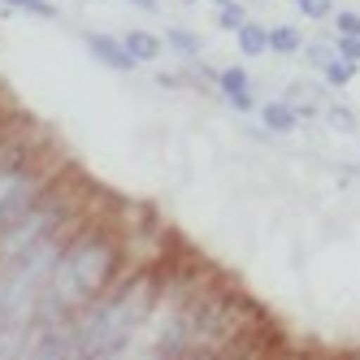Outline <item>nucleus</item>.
Wrapping results in <instances>:
<instances>
[{
	"mask_svg": "<svg viewBox=\"0 0 360 360\" xmlns=\"http://www.w3.org/2000/svg\"><path fill=\"white\" fill-rule=\"evenodd\" d=\"M122 239L113 221H100V217H87L79 226V235H74L61 252V261L48 278V287L35 304L31 321H65V317H79L83 308L117 282V269H122Z\"/></svg>",
	"mask_w": 360,
	"mask_h": 360,
	"instance_id": "obj_1",
	"label": "nucleus"
},
{
	"mask_svg": "<svg viewBox=\"0 0 360 360\" xmlns=\"http://www.w3.org/2000/svg\"><path fill=\"white\" fill-rule=\"evenodd\" d=\"M165 295V278L157 269H135L100 291L74 317V360H117L126 356L148 326L152 308Z\"/></svg>",
	"mask_w": 360,
	"mask_h": 360,
	"instance_id": "obj_2",
	"label": "nucleus"
},
{
	"mask_svg": "<svg viewBox=\"0 0 360 360\" xmlns=\"http://www.w3.org/2000/svg\"><path fill=\"white\" fill-rule=\"evenodd\" d=\"M31 343L18 360H74V317L65 321H31Z\"/></svg>",
	"mask_w": 360,
	"mask_h": 360,
	"instance_id": "obj_3",
	"label": "nucleus"
},
{
	"mask_svg": "<svg viewBox=\"0 0 360 360\" xmlns=\"http://www.w3.org/2000/svg\"><path fill=\"white\" fill-rule=\"evenodd\" d=\"M83 48L100 65H109L113 74H135L139 70V61L131 57V48H126L117 35H109V31H83Z\"/></svg>",
	"mask_w": 360,
	"mask_h": 360,
	"instance_id": "obj_4",
	"label": "nucleus"
},
{
	"mask_svg": "<svg viewBox=\"0 0 360 360\" xmlns=\"http://www.w3.org/2000/svg\"><path fill=\"white\" fill-rule=\"evenodd\" d=\"M213 83H217V91H221L239 113H252V105H256V100H252V74H248L243 65H226V70H217Z\"/></svg>",
	"mask_w": 360,
	"mask_h": 360,
	"instance_id": "obj_5",
	"label": "nucleus"
},
{
	"mask_svg": "<svg viewBox=\"0 0 360 360\" xmlns=\"http://www.w3.org/2000/svg\"><path fill=\"white\" fill-rule=\"evenodd\" d=\"M122 44L131 48V57H135L139 65H152V61L165 57V35H152V31H126Z\"/></svg>",
	"mask_w": 360,
	"mask_h": 360,
	"instance_id": "obj_6",
	"label": "nucleus"
},
{
	"mask_svg": "<svg viewBox=\"0 0 360 360\" xmlns=\"http://www.w3.org/2000/svg\"><path fill=\"white\" fill-rule=\"evenodd\" d=\"M261 122L274 135H291L300 126V109L291 105V100H269V105H261Z\"/></svg>",
	"mask_w": 360,
	"mask_h": 360,
	"instance_id": "obj_7",
	"label": "nucleus"
},
{
	"mask_svg": "<svg viewBox=\"0 0 360 360\" xmlns=\"http://www.w3.org/2000/svg\"><path fill=\"white\" fill-rule=\"evenodd\" d=\"M165 53H174L178 61H195L204 53V39L195 31H187V27H169L165 31Z\"/></svg>",
	"mask_w": 360,
	"mask_h": 360,
	"instance_id": "obj_8",
	"label": "nucleus"
},
{
	"mask_svg": "<svg viewBox=\"0 0 360 360\" xmlns=\"http://www.w3.org/2000/svg\"><path fill=\"white\" fill-rule=\"evenodd\" d=\"M235 39H239V53L243 57H269V27H261V22H243V27L235 31Z\"/></svg>",
	"mask_w": 360,
	"mask_h": 360,
	"instance_id": "obj_9",
	"label": "nucleus"
},
{
	"mask_svg": "<svg viewBox=\"0 0 360 360\" xmlns=\"http://www.w3.org/2000/svg\"><path fill=\"white\" fill-rule=\"evenodd\" d=\"M269 53L274 57H295V53H304V35L295 27H287V22H278V27H269Z\"/></svg>",
	"mask_w": 360,
	"mask_h": 360,
	"instance_id": "obj_10",
	"label": "nucleus"
},
{
	"mask_svg": "<svg viewBox=\"0 0 360 360\" xmlns=\"http://www.w3.org/2000/svg\"><path fill=\"white\" fill-rule=\"evenodd\" d=\"M0 5H5L9 13H13V9H27V13H35V18H44V22H57V18H61V9L53 5V0H0Z\"/></svg>",
	"mask_w": 360,
	"mask_h": 360,
	"instance_id": "obj_11",
	"label": "nucleus"
},
{
	"mask_svg": "<svg viewBox=\"0 0 360 360\" xmlns=\"http://www.w3.org/2000/svg\"><path fill=\"white\" fill-rule=\"evenodd\" d=\"M317 70H321V79H326L330 87H347V83H352V74H356V70H352L347 61H339L334 53H330V57H326V61H321Z\"/></svg>",
	"mask_w": 360,
	"mask_h": 360,
	"instance_id": "obj_12",
	"label": "nucleus"
},
{
	"mask_svg": "<svg viewBox=\"0 0 360 360\" xmlns=\"http://www.w3.org/2000/svg\"><path fill=\"white\" fill-rule=\"evenodd\" d=\"M321 117H326L339 135H356V113H352V109H343V105H326Z\"/></svg>",
	"mask_w": 360,
	"mask_h": 360,
	"instance_id": "obj_13",
	"label": "nucleus"
},
{
	"mask_svg": "<svg viewBox=\"0 0 360 360\" xmlns=\"http://www.w3.org/2000/svg\"><path fill=\"white\" fill-rule=\"evenodd\" d=\"M248 22V9L239 0H230V5H217V31H239Z\"/></svg>",
	"mask_w": 360,
	"mask_h": 360,
	"instance_id": "obj_14",
	"label": "nucleus"
},
{
	"mask_svg": "<svg viewBox=\"0 0 360 360\" xmlns=\"http://www.w3.org/2000/svg\"><path fill=\"white\" fill-rule=\"evenodd\" d=\"M295 9L308 22H326V18H334V0H295Z\"/></svg>",
	"mask_w": 360,
	"mask_h": 360,
	"instance_id": "obj_15",
	"label": "nucleus"
},
{
	"mask_svg": "<svg viewBox=\"0 0 360 360\" xmlns=\"http://www.w3.org/2000/svg\"><path fill=\"white\" fill-rule=\"evenodd\" d=\"M334 48H339V53H334L339 61H347L352 70L360 65V35H339V44H334Z\"/></svg>",
	"mask_w": 360,
	"mask_h": 360,
	"instance_id": "obj_16",
	"label": "nucleus"
},
{
	"mask_svg": "<svg viewBox=\"0 0 360 360\" xmlns=\"http://www.w3.org/2000/svg\"><path fill=\"white\" fill-rule=\"evenodd\" d=\"M334 31L339 35H360V13L356 9H334Z\"/></svg>",
	"mask_w": 360,
	"mask_h": 360,
	"instance_id": "obj_17",
	"label": "nucleus"
},
{
	"mask_svg": "<svg viewBox=\"0 0 360 360\" xmlns=\"http://www.w3.org/2000/svg\"><path fill=\"white\" fill-rule=\"evenodd\" d=\"M131 5H139V9H148V13H161V0H131Z\"/></svg>",
	"mask_w": 360,
	"mask_h": 360,
	"instance_id": "obj_18",
	"label": "nucleus"
},
{
	"mask_svg": "<svg viewBox=\"0 0 360 360\" xmlns=\"http://www.w3.org/2000/svg\"><path fill=\"white\" fill-rule=\"evenodd\" d=\"M209 5H230V0H209Z\"/></svg>",
	"mask_w": 360,
	"mask_h": 360,
	"instance_id": "obj_19",
	"label": "nucleus"
},
{
	"mask_svg": "<svg viewBox=\"0 0 360 360\" xmlns=\"http://www.w3.org/2000/svg\"><path fill=\"white\" fill-rule=\"evenodd\" d=\"M117 360H126V356H117Z\"/></svg>",
	"mask_w": 360,
	"mask_h": 360,
	"instance_id": "obj_20",
	"label": "nucleus"
}]
</instances>
